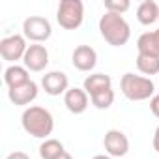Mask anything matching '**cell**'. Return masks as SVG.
Segmentation results:
<instances>
[{
  "label": "cell",
  "mask_w": 159,
  "mask_h": 159,
  "mask_svg": "<svg viewBox=\"0 0 159 159\" xmlns=\"http://www.w3.org/2000/svg\"><path fill=\"white\" fill-rule=\"evenodd\" d=\"M137 49L140 54L159 56V28L152 32H144L137 39Z\"/></svg>",
  "instance_id": "9a60e30c"
},
{
  "label": "cell",
  "mask_w": 159,
  "mask_h": 159,
  "mask_svg": "<svg viewBox=\"0 0 159 159\" xmlns=\"http://www.w3.org/2000/svg\"><path fill=\"white\" fill-rule=\"evenodd\" d=\"M83 88L84 92L92 98V96H98L101 92H107V90H112V79L105 73H92L84 79L83 83Z\"/></svg>",
  "instance_id": "4fadbf2b"
},
{
  "label": "cell",
  "mask_w": 159,
  "mask_h": 159,
  "mask_svg": "<svg viewBox=\"0 0 159 159\" xmlns=\"http://www.w3.org/2000/svg\"><path fill=\"white\" fill-rule=\"evenodd\" d=\"M129 8H131L129 0H107L105 2V10L111 13H118V15H124Z\"/></svg>",
  "instance_id": "ffe728a7"
},
{
  "label": "cell",
  "mask_w": 159,
  "mask_h": 159,
  "mask_svg": "<svg viewBox=\"0 0 159 159\" xmlns=\"http://www.w3.org/2000/svg\"><path fill=\"white\" fill-rule=\"evenodd\" d=\"M28 51V45H26V38L21 36V34H13V36H8L0 41V54L6 62H10L13 66V62L17 60H23L25 54Z\"/></svg>",
  "instance_id": "8992f818"
},
{
  "label": "cell",
  "mask_w": 159,
  "mask_h": 159,
  "mask_svg": "<svg viewBox=\"0 0 159 159\" xmlns=\"http://www.w3.org/2000/svg\"><path fill=\"white\" fill-rule=\"evenodd\" d=\"M58 159H73V157H71V153H67V152H64V153H62V155H60Z\"/></svg>",
  "instance_id": "cb8c5ba5"
},
{
  "label": "cell",
  "mask_w": 159,
  "mask_h": 159,
  "mask_svg": "<svg viewBox=\"0 0 159 159\" xmlns=\"http://www.w3.org/2000/svg\"><path fill=\"white\" fill-rule=\"evenodd\" d=\"M150 111L155 118H159V94H155L152 99H150Z\"/></svg>",
  "instance_id": "44dd1931"
},
{
  "label": "cell",
  "mask_w": 159,
  "mask_h": 159,
  "mask_svg": "<svg viewBox=\"0 0 159 159\" xmlns=\"http://www.w3.org/2000/svg\"><path fill=\"white\" fill-rule=\"evenodd\" d=\"M28 81H32L30 75H28V69L25 66H8L6 71H4V83L8 84V88H17V86H23L26 84Z\"/></svg>",
  "instance_id": "5bb4252c"
},
{
  "label": "cell",
  "mask_w": 159,
  "mask_h": 159,
  "mask_svg": "<svg viewBox=\"0 0 159 159\" xmlns=\"http://www.w3.org/2000/svg\"><path fill=\"white\" fill-rule=\"evenodd\" d=\"M137 67L142 75H159V56H152V54H140L137 56Z\"/></svg>",
  "instance_id": "ac0fdd59"
},
{
  "label": "cell",
  "mask_w": 159,
  "mask_h": 159,
  "mask_svg": "<svg viewBox=\"0 0 159 159\" xmlns=\"http://www.w3.org/2000/svg\"><path fill=\"white\" fill-rule=\"evenodd\" d=\"M56 21L64 30H77L84 21V4L81 0H62L56 10Z\"/></svg>",
  "instance_id": "277c9868"
},
{
  "label": "cell",
  "mask_w": 159,
  "mask_h": 159,
  "mask_svg": "<svg viewBox=\"0 0 159 159\" xmlns=\"http://www.w3.org/2000/svg\"><path fill=\"white\" fill-rule=\"evenodd\" d=\"M137 19L144 26L153 25L159 19V4L153 2V0H144V2H140L139 8H137Z\"/></svg>",
  "instance_id": "2e32d148"
},
{
  "label": "cell",
  "mask_w": 159,
  "mask_h": 159,
  "mask_svg": "<svg viewBox=\"0 0 159 159\" xmlns=\"http://www.w3.org/2000/svg\"><path fill=\"white\" fill-rule=\"evenodd\" d=\"M23 62H25V67L28 71H34V73L43 71L49 66V51H47V47L41 45V43L28 45V51H26Z\"/></svg>",
  "instance_id": "ba28073f"
},
{
  "label": "cell",
  "mask_w": 159,
  "mask_h": 159,
  "mask_svg": "<svg viewBox=\"0 0 159 159\" xmlns=\"http://www.w3.org/2000/svg\"><path fill=\"white\" fill-rule=\"evenodd\" d=\"M38 84L34 81H28L26 84L23 86H17V88H10L8 90V98L13 105H19V107H25V105H30L36 98H38Z\"/></svg>",
  "instance_id": "7c38bea8"
},
{
  "label": "cell",
  "mask_w": 159,
  "mask_h": 159,
  "mask_svg": "<svg viewBox=\"0 0 159 159\" xmlns=\"http://www.w3.org/2000/svg\"><path fill=\"white\" fill-rule=\"evenodd\" d=\"M90 101H92V105H94L96 109L105 111V109H109V107L114 103V90H107V92H101V94H98V96H92Z\"/></svg>",
  "instance_id": "d6986e66"
},
{
  "label": "cell",
  "mask_w": 159,
  "mask_h": 159,
  "mask_svg": "<svg viewBox=\"0 0 159 159\" xmlns=\"http://www.w3.org/2000/svg\"><path fill=\"white\" fill-rule=\"evenodd\" d=\"M51 34H52V26H51L49 19H45L41 15H30L23 23V36L34 43L47 41L51 38Z\"/></svg>",
  "instance_id": "5b68a950"
},
{
  "label": "cell",
  "mask_w": 159,
  "mask_h": 159,
  "mask_svg": "<svg viewBox=\"0 0 159 159\" xmlns=\"http://www.w3.org/2000/svg\"><path fill=\"white\" fill-rule=\"evenodd\" d=\"M120 90L129 101H146L152 99L155 94V84L150 77L135 75V73H125L120 79Z\"/></svg>",
  "instance_id": "3957f363"
},
{
  "label": "cell",
  "mask_w": 159,
  "mask_h": 159,
  "mask_svg": "<svg viewBox=\"0 0 159 159\" xmlns=\"http://www.w3.org/2000/svg\"><path fill=\"white\" fill-rule=\"evenodd\" d=\"M103 146L107 155L111 157H124L129 152V139L120 129H109L103 137Z\"/></svg>",
  "instance_id": "52a82bcc"
},
{
  "label": "cell",
  "mask_w": 159,
  "mask_h": 159,
  "mask_svg": "<svg viewBox=\"0 0 159 159\" xmlns=\"http://www.w3.org/2000/svg\"><path fill=\"white\" fill-rule=\"evenodd\" d=\"M21 124H23V129L28 135H32L34 139H43V140H47L49 135L54 129V118H52V114L45 107H39V105L26 107L23 111Z\"/></svg>",
  "instance_id": "6da1fadb"
},
{
  "label": "cell",
  "mask_w": 159,
  "mask_h": 159,
  "mask_svg": "<svg viewBox=\"0 0 159 159\" xmlns=\"http://www.w3.org/2000/svg\"><path fill=\"white\" fill-rule=\"evenodd\" d=\"M41 86L49 96H62L69 90V79L64 71H49L41 77Z\"/></svg>",
  "instance_id": "9c48e42d"
},
{
  "label": "cell",
  "mask_w": 159,
  "mask_h": 159,
  "mask_svg": "<svg viewBox=\"0 0 159 159\" xmlns=\"http://www.w3.org/2000/svg\"><path fill=\"white\" fill-rule=\"evenodd\" d=\"M94 159H112V157L111 155H96Z\"/></svg>",
  "instance_id": "d4e9b609"
},
{
  "label": "cell",
  "mask_w": 159,
  "mask_h": 159,
  "mask_svg": "<svg viewBox=\"0 0 159 159\" xmlns=\"http://www.w3.org/2000/svg\"><path fill=\"white\" fill-rule=\"evenodd\" d=\"M99 34L109 45L122 47L129 41L131 28L122 15L105 11V15H101V19H99Z\"/></svg>",
  "instance_id": "7a4b0ae2"
},
{
  "label": "cell",
  "mask_w": 159,
  "mask_h": 159,
  "mask_svg": "<svg viewBox=\"0 0 159 159\" xmlns=\"http://www.w3.org/2000/svg\"><path fill=\"white\" fill-rule=\"evenodd\" d=\"M71 64L79 71H92L98 64V52L90 45H79L71 54Z\"/></svg>",
  "instance_id": "30bf717a"
},
{
  "label": "cell",
  "mask_w": 159,
  "mask_h": 159,
  "mask_svg": "<svg viewBox=\"0 0 159 159\" xmlns=\"http://www.w3.org/2000/svg\"><path fill=\"white\" fill-rule=\"evenodd\" d=\"M64 144L58 139H47L39 144V157L41 159H58L64 153Z\"/></svg>",
  "instance_id": "e0dca14e"
},
{
  "label": "cell",
  "mask_w": 159,
  "mask_h": 159,
  "mask_svg": "<svg viewBox=\"0 0 159 159\" xmlns=\"http://www.w3.org/2000/svg\"><path fill=\"white\" fill-rule=\"evenodd\" d=\"M152 146H153V150L159 153V125L155 127V133H153V139H152Z\"/></svg>",
  "instance_id": "603a6c76"
},
{
  "label": "cell",
  "mask_w": 159,
  "mask_h": 159,
  "mask_svg": "<svg viewBox=\"0 0 159 159\" xmlns=\"http://www.w3.org/2000/svg\"><path fill=\"white\" fill-rule=\"evenodd\" d=\"M6 159H30V157H28V153H25V152H19V150H17V152H11Z\"/></svg>",
  "instance_id": "7402d4cb"
},
{
  "label": "cell",
  "mask_w": 159,
  "mask_h": 159,
  "mask_svg": "<svg viewBox=\"0 0 159 159\" xmlns=\"http://www.w3.org/2000/svg\"><path fill=\"white\" fill-rule=\"evenodd\" d=\"M90 96L84 92V88H69L66 94H64V105L66 109L71 112V114H83L86 109H88V99Z\"/></svg>",
  "instance_id": "8fae6325"
}]
</instances>
